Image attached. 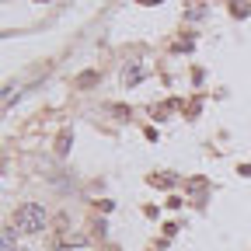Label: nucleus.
I'll return each instance as SVG.
<instances>
[{
  "label": "nucleus",
  "instance_id": "obj_5",
  "mask_svg": "<svg viewBox=\"0 0 251 251\" xmlns=\"http://www.w3.org/2000/svg\"><path fill=\"white\" fill-rule=\"evenodd\" d=\"M234 14H251V4H230Z\"/></svg>",
  "mask_w": 251,
  "mask_h": 251
},
{
  "label": "nucleus",
  "instance_id": "obj_4",
  "mask_svg": "<svg viewBox=\"0 0 251 251\" xmlns=\"http://www.w3.org/2000/svg\"><path fill=\"white\" fill-rule=\"evenodd\" d=\"M188 192H206V178H192L188 181Z\"/></svg>",
  "mask_w": 251,
  "mask_h": 251
},
{
  "label": "nucleus",
  "instance_id": "obj_2",
  "mask_svg": "<svg viewBox=\"0 0 251 251\" xmlns=\"http://www.w3.org/2000/svg\"><path fill=\"white\" fill-rule=\"evenodd\" d=\"M143 77H147V63L143 59H133V63H126V67H122V84L126 87H136Z\"/></svg>",
  "mask_w": 251,
  "mask_h": 251
},
{
  "label": "nucleus",
  "instance_id": "obj_3",
  "mask_svg": "<svg viewBox=\"0 0 251 251\" xmlns=\"http://www.w3.org/2000/svg\"><path fill=\"white\" fill-rule=\"evenodd\" d=\"M175 181H178V175H168V171L164 175H150V185H175Z\"/></svg>",
  "mask_w": 251,
  "mask_h": 251
},
{
  "label": "nucleus",
  "instance_id": "obj_1",
  "mask_svg": "<svg viewBox=\"0 0 251 251\" xmlns=\"http://www.w3.org/2000/svg\"><path fill=\"white\" fill-rule=\"evenodd\" d=\"M14 227H18V234H39V230H46V209L39 202L18 206L14 209Z\"/></svg>",
  "mask_w": 251,
  "mask_h": 251
}]
</instances>
